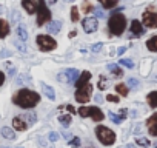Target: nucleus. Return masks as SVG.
<instances>
[{
  "label": "nucleus",
  "mask_w": 157,
  "mask_h": 148,
  "mask_svg": "<svg viewBox=\"0 0 157 148\" xmlns=\"http://www.w3.org/2000/svg\"><path fill=\"white\" fill-rule=\"evenodd\" d=\"M125 51H126V48H125V46H122V48H119V49H117V54H119V56H122Z\"/></svg>",
  "instance_id": "obj_41"
},
{
  "label": "nucleus",
  "mask_w": 157,
  "mask_h": 148,
  "mask_svg": "<svg viewBox=\"0 0 157 148\" xmlns=\"http://www.w3.org/2000/svg\"><path fill=\"white\" fill-rule=\"evenodd\" d=\"M106 99H108V100H109V102H114V103H117V102H119V100H120V99H119V97H117V96H111V94H109V96H108V97H106Z\"/></svg>",
  "instance_id": "obj_38"
},
{
  "label": "nucleus",
  "mask_w": 157,
  "mask_h": 148,
  "mask_svg": "<svg viewBox=\"0 0 157 148\" xmlns=\"http://www.w3.org/2000/svg\"><path fill=\"white\" fill-rule=\"evenodd\" d=\"M125 148H134V145H126Z\"/></svg>",
  "instance_id": "obj_46"
},
{
  "label": "nucleus",
  "mask_w": 157,
  "mask_h": 148,
  "mask_svg": "<svg viewBox=\"0 0 157 148\" xmlns=\"http://www.w3.org/2000/svg\"><path fill=\"white\" fill-rule=\"evenodd\" d=\"M102 5H103V8H113V6L117 5V2H116V0H111V2H103Z\"/></svg>",
  "instance_id": "obj_34"
},
{
  "label": "nucleus",
  "mask_w": 157,
  "mask_h": 148,
  "mask_svg": "<svg viewBox=\"0 0 157 148\" xmlns=\"http://www.w3.org/2000/svg\"><path fill=\"white\" fill-rule=\"evenodd\" d=\"M119 63L123 65V66H126V68H134V63H132V60H129V59H120Z\"/></svg>",
  "instance_id": "obj_28"
},
{
  "label": "nucleus",
  "mask_w": 157,
  "mask_h": 148,
  "mask_svg": "<svg viewBox=\"0 0 157 148\" xmlns=\"http://www.w3.org/2000/svg\"><path fill=\"white\" fill-rule=\"evenodd\" d=\"M78 76H80V74H78V71L75 68H69V69L59 74V80L66 82V84H74V82H77Z\"/></svg>",
  "instance_id": "obj_7"
},
{
  "label": "nucleus",
  "mask_w": 157,
  "mask_h": 148,
  "mask_svg": "<svg viewBox=\"0 0 157 148\" xmlns=\"http://www.w3.org/2000/svg\"><path fill=\"white\" fill-rule=\"evenodd\" d=\"M108 26H109V31H111L113 34H116V36L122 34V33L125 31V28H126V19H125V16H123V14H119V13L113 14V16L109 17Z\"/></svg>",
  "instance_id": "obj_2"
},
{
  "label": "nucleus",
  "mask_w": 157,
  "mask_h": 148,
  "mask_svg": "<svg viewBox=\"0 0 157 148\" xmlns=\"http://www.w3.org/2000/svg\"><path fill=\"white\" fill-rule=\"evenodd\" d=\"M97 28H99V22H97V19L96 17H86L85 20H83V29H85V33H94V31H97Z\"/></svg>",
  "instance_id": "obj_10"
},
{
  "label": "nucleus",
  "mask_w": 157,
  "mask_h": 148,
  "mask_svg": "<svg viewBox=\"0 0 157 148\" xmlns=\"http://www.w3.org/2000/svg\"><path fill=\"white\" fill-rule=\"evenodd\" d=\"M40 100V96L36 93V91H31V90H20L16 96H14V103L22 107V108H33L39 103Z\"/></svg>",
  "instance_id": "obj_1"
},
{
  "label": "nucleus",
  "mask_w": 157,
  "mask_h": 148,
  "mask_svg": "<svg viewBox=\"0 0 157 148\" xmlns=\"http://www.w3.org/2000/svg\"><path fill=\"white\" fill-rule=\"evenodd\" d=\"M25 117H26V119H29V123H34V122H36V119H37L36 113H33V111H28V113L25 114Z\"/></svg>",
  "instance_id": "obj_29"
},
{
  "label": "nucleus",
  "mask_w": 157,
  "mask_h": 148,
  "mask_svg": "<svg viewBox=\"0 0 157 148\" xmlns=\"http://www.w3.org/2000/svg\"><path fill=\"white\" fill-rule=\"evenodd\" d=\"M3 82H5V74H3L2 71H0V87L3 85Z\"/></svg>",
  "instance_id": "obj_40"
},
{
  "label": "nucleus",
  "mask_w": 157,
  "mask_h": 148,
  "mask_svg": "<svg viewBox=\"0 0 157 148\" xmlns=\"http://www.w3.org/2000/svg\"><path fill=\"white\" fill-rule=\"evenodd\" d=\"M131 33L136 34V36L143 34V26H142V23H140L139 20H132V22H131Z\"/></svg>",
  "instance_id": "obj_16"
},
{
  "label": "nucleus",
  "mask_w": 157,
  "mask_h": 148,
  "mask_svg": "<svg viewBox=\"0 0 157 148\" xmlns=\"http://www.w3.org/2000/svg\"><path fill=\"white\" fill-rule=\"evenodd\" d=\"M102 46H103L102 43H96V45H93V48H91V49H93L94 53H99V51L102 49Z\"/></svg>",
  "instance_id": "obj_36"
},
{
  "label": "nucleus",
  "mask_w": 157,
  "mask_h": 148,
  "mask_svg": "<svg viewBox=\"0 0 157 148\" xmlns=\"http://www.w3.org/2000/svg\"><path fill=\"white\" fill-rule=\"evenodd\" d=\"M2 148H10V146H2Z\"/></svg>",
  "instance_id": "obj_47"
},
{
  "label": "nucleus",
  "mask_w": 157,
  "mask_h": 148,
  "mask_svg": "<svg viewBox=\"0 0 157 148\" xmlns=\"http://www.w3.org/2000/svg\"><path fill=\"white\" fill-rule=\"evenodd\" d=\"M59 122H60L63 127H69V123H71V116H60V117H59Z\"/></svg>",
  "instance_id": "obj_27"
},
{
  "label": "nucleus",
  "mask_w": 157,
  "mask_h": 148,
  "mask_svg": "<svg viewBox=\"0 0 157 148\" xmlns=\"http://www.w3.org/2000/svg\"><path fill=\"white\" fill-rule=\"evenodd\" d=\"M14 45H16V46H19V48H20V51H26V49H28V48H26L25 45H22L19 40H16V42H14Z\"/></svg>",
  "instance_id": "obj_37"
},
{
  "label": "nucleus",
  "mask_w": 157,
  "mask_h": 148,
  "mask_svg": "<svg viewBox=\"0 0 157 148\" xmlns=\"http://www.w3.org/2000/svg\"><path fill=\"white\" fill-rule=\"evenodd\" d=\"M66 108H68V110H69V111H71V113H74V111H75V110H74V108H72V107H71V105H66Z\"/></svg>",
  "instance_id": "obj_44"
},
{
  "label": "nucleus",
  "mask_w": 157,
  "mask_h": 148,
  "mask_svg": "<svg viewBox=\"0 0 157 148\" xmlns=\"http://www.w3.org/2000/svg\"><path fill=\"white\" fill-rule=\"evenodd\" d=\"M143 25L148 26V28H155L157 26V13H151V11H146L143 13Z\"/></svg>",
  "instance_id": "obj_9"
},
{
  "label": "nucleus",
  "mask_w": 157,
  "mask_h": 148,
  "mask_svg": "<svg viewBox=\"0 0 157 148\" xmlns=\"http://www.w3.org/2000/svg\"><path fill=\"white\" fill-rule=\"evenodd\" d=\"M13 127H14L16 130H19V131H25V130L28 128V125H26V122L23 120V117H14V119H13Z\"/></svg>",
  "instance_id": "obj_14"
},
{
  "label": "nucleus",
  "mask_w": 157,
  "mask_h": 148,
  "mask_svg": "<svg viewBox=\"0 0 157 148\" xmlns=\"http://www.w3.org/2000/svg\"><path fill=\"white\" fill-rule=\"evenodd\" d=\"M3 11H5V8H3V6H2V5H0V14H2V13H3Z\"/></svg>",
  "instance_id": "obj_45"
},
{
  "label": "nucleus",
  "mask_w": 157,
  "mask_h": 148,
  "mask_svg": "<svg viewBox=\"0 0 157 148\" xmlns=\"http://www.w3.org/2000/svg\"><path fill=\"white\" fill-rule=\"evenodd\" d=\"M60 28H62V23L57 22V20H51L49 25L46 26V29H48L49 34H57V33L60 31Z\"/></svg>",
  "instance_id": "obj_15"
},
{
  "label": "nucleus",
  "mask_w": 157,
  "mask_h": 148,
  "mask_svg": "<svg viewBox=\"0 0 157 148\" xmlns=\"http://www.w3.org/2000/svg\"><path fill=\"white\" fill-rule=\"evenodd\" d=\"M96 134L99 137V140L103 143V145H113L116 142V134L114 131H111L109 128L103 127V125H99L96 128Z\"/></svg>",
  "instance_id": "obj_3"
},
{
  "label": "nucleus",
  "mask_w": 157,
  "mask_h": 148,
  "mask_svg": "<svg viewBox=\"0 0 157 148\" xmlns=\"http://www.w3.org/2000/svg\"><path fill=\"white\" fill-rule=\"evenodd\" d=\"M146 125H148L149 134H151V136H157V113H155V114H152V116L148 119Z\"/></svg>",
  "instance_id": "obj_12"
},
{
  "label": "nucleus",
  "mask_w": 157,
  "mask_h": 148,
  "mask_svg": "<svg viewBox=\"0 0 157 148\" xmlns=\"http://www.w3.org/2000/svg\"><path fill=\"white\" fill-rule=\"evenodd\" d=\"M62 136H63V137H65V139H68V140H69V139H71V136H72V134H69V133H63V134H62Z\"/></svg>",
  "instance_id": "obj_42"
},
{
  "label": "nucleus",
  "mask_w": 157,
  "mask_h": 148,
  "mask_svg": "<svg viewBox=\"0 0 157 148\" xmlns=\"http://www.w3.org/2000/svg\"><path fill=\"white\" fill-rule=\"evenodd\" d=\"M22 6H23L29 14H34L36 10H37V6H39V3H37V2H31V0H23V2H22Z\"/></svg>",
  "instance_id": "obj_13"
},
{
  "label": "nucleus",
  "mask_w": 157,
  "mask_h": 148,
  "mask_svg": "<svg viewBox=\"0 0 157 148\" xmlns=\"http://www.w3.org/2000/svg\"><path fill=\"white\" fill-rule=\"evenodd\" d=\"M48 140H51V142H57V140H59V134H57L56 131H51V133L48 134Z\"/></svg>",
  "instance_id": "obj_32"
},
{
  "label": "nucleus",
  "mask_w": 157,
  "mask_h": 148,
  "mask_svg": "<svg viewBox=\"0 0 157 148\" xmlns=\"http://www.w3.org/2000/svg\"><path fill=\"white\" fill-rule=\"evenodd\" d=\"M10 33V25L5 20H0V39H3Z\"/></svg>",
  "instance_id": "obj_19"
},
{
  "label": "nucleus",
  "mask_w": 157,
  "mask_h": 148,
  "mask_svg": "<svg viewBox=\"0 0 157 148\" xmlns=\"http://www.w3.org/2000/svg\"><path fill=\"white\" fill-rule=\"evenodd\" d=\"M37 143H39L40 148H52V146L48 143V137H45V136H39V137H37Z\"/></svg>",
  "instance_id": "obj_23"
},
{
  "label": "nucleus",
  "mask_w": 157,
  "mask_h": 148,
  "mask_svg": "<svg viewBox=\"0 0 157 148\" xmlns=\"http://www.w3.org/2000/svg\"><path fill=\"white\" fill-rule=\"evenodd\" d=\"M17 36H19V39H20V40H23V42L28 39V31L25 29V26H23V25H20V26L17 28Z\"/></svg>",
  "instance_id": "obj_22"
},
{
  "label": "nucleus",
  "mask_w": 157,
  "mask_h": 148,
  "mask_svg": "<svg viewBox=\"0 0 157 148\" xmlns=\"http://www.w3.org/2000/svg\"><path fill=\"white\" fill-rule=\"evenodd\" d=\"M90 79H91V72H88V71L82 72L80 76H78L77 82H75V87H77V90H78V88H82V87H85V85H88Z\"/></svg>",
  "instance_id": "obj_11"
},
{
  "label": "nucleus",
  "mask_w": 157,
  "mask_h": 148,
  "mask_svg": "<svg viewBox=\"0 0 157 148\" xmlns=\"http://www.w3.org/2000/svg\"><path fill=\"white\" fill-rule=\"evenodd\" d=\"M116 90H117V93L122 94V96H126V94H128V87H125L123 84H119V85L116 87Z\"/></svg>",
  "instance_id": "obj_26"
},
{
  "label": "nucleus",
  "mask_w": 157,
  "mask_h": 148,
  "mask_svg": "<svg viewBox=\"0 0 157 148\" xmlns=\"http://www.w3.org/2000/svg\"><path fill=\"white\" fill-rule=\"evenodd\" d=\"M39 13H37V26H42L46 22H51V13L46 8L45 2H39Z\"/></svg>",
  "instance_id": "obj_6"
},
{
  "label": "nucleus",
  "mask_w": 157,
  "mask_h": 148,
  "mask_svg": "<svg viewBox=\"0 0 157 148\" xmlns=\"http://www.w3.org/2000/svg\"><path fill=\"white\" fill-rule=\"evenodd\" d=\"M128 85H129V87H132V88H137V87H139V80H137V79H134V77H131V79L128 80Z\"/></svg>",
  "instance_id": "obj_33"
},
{
  "label": "nucleus",
  "mask_w": 157,
  "mask_h": 148,
  "mask_svg": "<svg viewBox=\"0 0 157 148\" xmlns=\"http://www.w3.org/2000/svg\"><path fill=\"white\" fill-rule=\"evenodd\" d=\"M91 94H93V87L88 84V85L78 88V90L75 91V99H77V102L85 103V102H88V100L91 99Z\"/></svg>",
  "instance_id": "obj_8"
},
{
  "label": "nucleus",
  "mask_w": 157,
  "mask_h": 148,
  "mask_svg": "<svg viewBox=\"0 0 157 148\" xmlns=\"http://www.w3.org/2000/svg\"><path fill=\"white\" fill-rule=\"evenodd\" d=\"M146 99H148V103H149V107H151V108H157V91L149 93Z\"/></svg>",
  "instance_id": "obj_20"
},
{
  "label": "nucleus",
  "mask_w": 157,
  "mask_h": 148,
  "mask_svg": "<svg viewBox=\"0 0 157 148\" xmlns=\"http://www.w3.org/2000/svg\"><path fill=\"white\" fill-rule=\"evenodd\" d=\"M2 136H3L5 139H8V140H14V139H16L14 131H13L11 128H8V127H3V128H2Z\"/></svg>",
  "instance_id": "obj_18"
},
{
  "label": "nucleus",
  "mask_w": 157,
  "mask_h": 148,
  "mask_svg": "<svg viewBox=\"0 0 157 148\" xmlns=\"http://www.w3.org/2000/svg\"><path fill=\"white\" fill-rule=\"evenodd\" d=\"M109 119H111L114 123H120V122L123 120L120 116H117V114H114V113H111V111H109Z\"/></svg>",
  "instance_id": "obj_30"
},
{
  "label": "nucleus",
  "mask_w": 157,
  "mask_h": 148,
  "mask_svg": "<svg viewBox=\"0 0 157 148\" xmlns=\"http://www.w3.org/2000/svg\"><path fill=\"white\" fill-rule=\"evenodd\" d=\"M42 90H43L45 96H46L49 100H56V93H54V90H52L49 85H46V84H42Z\"/></svg>",
  "instance_id": "obj_17"
},
{
  "label": "nucleus",
  "mask_w": 157,
  "mask_h": 148,
  "mask_svg": "<svg viewBox=\"0 0 157 148\" xmlns=\"http://www.w3.org/2000/svg\"><path fill=\"white\" fill-rule=\"evenodd\" d=\"M77 113L80 114L82 117H88V116H91L96 122H100V120H103V113L97 108V107H82V108H78L77 110Z\"/></svg>",
  "instance_id": "obj_4"
},
{
  "label": "nucleus",
  "mask_w": 157,
  "mask_h": 148,
  "mask_svg": "<svg viewBox=\"0 0 157 148\" xmlns=\"http://www.w3.org/2000/svg\"><path fill=\"white\" fill-rule=\"evenodd\" d=\"M17 19H19V14H17V11H14V17H13V20H14V22H16V20H17Z\"/></svg>",
  "instance_id": "obj_43"
},
{
  "label": "nucleus",
  "mask_w": 157,
  "mask_h": 148,
  "mask_svg": "<svg viewBox=\"0 0 157 148\" xmlns=\"http://www.w3.org/2000/svg\"><path fill=\"white\" fill-rule=\"evenodd\" d=\"M37 45H39V48L42 51H52V49H56L57 42L52 37H48V36L40 34V36H37Z\"/></svg>",
  "instance_id": "obj_5"
},
{
  "label": "nucleus",
  "mask_w": 157,
  "mask_h": 148,
  "mask_svg": "<svg viewBox=\"0 0 157 148\" xmlns=\"http://www.w3.org/2000/svg\"><path fill=\"white\" fill-rule=\"evenodd\" d=\"M136 143L140 145V146H145V148L149 146V140H148L146 137H137V139H136Z\"/></svg>",
  "instance_id": "obj_25"
},
{
  "label": "nucleus",
  "mask_w": 157,
  "mask_h": 148,
  "mask_svg": "<svg viewBox=\"0 0 157 148\" xmlns=\"http://www.w3.org/2000/svg\"><path fill=\"white\" fill-rule=\"evenodd\" d=\"M69 143H71V146H75V148H77L78 145H80V139H77V137H75V139L69 140Z\"/></svg>",
  "instance_id": "obj_35"
},
{
  "label": "nucleus",
  "mask_w": 157,
  "mask_h": 148,
  "mask_svg": "<svg viewBox=\"0 0 157 148\" xmlns=\"http://www.w3.org/2000/svg\"><path fill=\"white\" fill-rule=\"evenodd\" d=\"M99 88H100V90H105V88H106V84H105V79H103V77L100 79V85H99Z\"/></svg>",
  "instance_id": "obj_39"
},
{
  "label": "nucleus",
  "mask_w": 157,
  "mask_h": 148,
  "mask_svg": "<svg viewBox=\"0 0 157 148\" xmlns=\"http://www.w3.org/2000/svg\"><path fill=\"white\" fill-rule=\"evenodd\" d=\"M71 20H72V22H77V20H78V11H77L75 6L71 10Z\"/></svg>",
  "instance_id": "obj_31"
},
{
  "label": "nucleus",
  "mask_w": 157,
  "mask_h": 148,
  "mask_svg": "<svg viewBox=\"0 0 157 148\" xmlns=\"http://www.w3.org/2000/svg\"><path fill=\"white\" fill-rule=\"evenodd\" d=\"M108 69L114 72V76H116V77H122V76H123V71H122L117 65H109V66H108Z\"/></svg>",
  "instance_id": "obj_24"
},
{
  "label": "nucleus",
  "mask_w": 157,
  "mask_h": 148,
  "mask_svg": "<svg viewBox=\"0 0 157 148\" xmlns=\"http://www.w3.org/2000/svg\"><path fill=\"white\" fill-rule=\"evenodd\" d=\"M146 48H148L149 51H157V36L151 37V39L146 42Z\"/></svg>",
  "instance_id": "obj_21"
}]
</instances>
